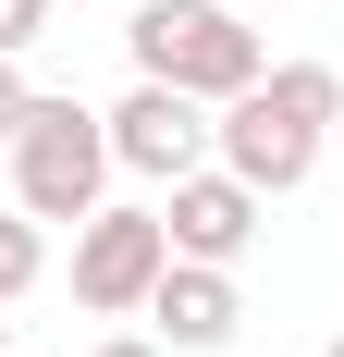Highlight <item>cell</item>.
Returning a JSON list of instances; mask_svg holds the SVG:
<instances>
[{"mask_svg": "<svg viewBox=\"0 0 344 357\" xmlns=\"http://www.w3.org/2000/svg\"><path fill=\"white\" fill-rule=\"evenodd\" d=\"M234 13H271V0H234Z\"/></svg>", "mask_w": 344, "mask_h": 357, "instance_id": "cell-12", "label": "cell"}, {"mask_svg": "<svg viewBox=\"0 0 344 357\" xmlns=\"http://www.w3.org/2000/svg\"><path fill=\"white\" fill-rule=\"evenodd\" d=\"M160 271H172V222L160 210H86L74 222V296H86V308L123 321V308H148Z\"/></svg>", "mask_w": 344, "mask_h": 357, "instance_id": "cell-4", "label": "cell"}, {"mask_svg": "<svg viewBox=\"0 0 344 357\" xmlns=\"http://www.w3.org/2000/svg\"><path fill=\"white\" fill-rule=\"evenodd\" d=\"M25 99H37V86H25V62H0V148H13V123H25Z\"/></svg>", "mask_w": 344, "mask_h": 357, "instance_id": "cell-10", "label": "cell"}, {"mask_svg": "<svg viewBox=\"0 0 344 357\" xmlns=\"http://www.w3.org/2000/svg\"><path fill=\"white\" fill-rule=\"evenodd\" d=\"M148 321H160L172 345H234L246 296H234V271H221V259H172L160 284H148Z\"/></svg>", "mask_w": 344, "mask_h": 357, "instance_id": "cell-7", "label": "cell"}, {"mask_svg": "<svg viewBox=\"0 0 344 357\" xmlns=\"http://www.w3.org/2000/svg\"><path fill=\"white\" fill-rule=\"evenodd\" d=\"M258 210H271V197H258V185H246V173H209V160H197V173H185V185H172V259H221V271H234V259H246V234H258Z\"/></svg>", "mask_w": 344, "mask_h": 357, "instance_id": "cell-6", "label": "cell"}, {"mask_svg": "<svg viewBox=\"0 0 344 357\" xmlns=\"http://www.w3.org/2000/svg\"><path fill=\"white\" fill-rule=\"evenodd\" d=\"M332 357H344V333H332Z\"/></svg>", "mask_w": 344, "mask_h": 357, "instance_id": "cell-14", "label": "cell"}, {"mask_svg": "<svg viewBox=\"0 0 344 357\" xmlns=\"http://www.w3.org/2000/svg\"><path fill=\"white\" fill-rule=\"evenodd\" d=\"M111 123V173H148V185H185L209 160V99H185V86H148L136 74V99L99 111Z\"/></svg>", "mask_w": 344, "mask_h": 357, "instance_id": "cell-5", "label": "cell"}, {"mask_svg": "<svg viewBox=\"0 0 344 357\" xmlns=\"http://www.w3.org/2000/svg\"><path fill=\"white\" fill-rule=\"evenodd\" d=\"M123 13H136V0H123Z\"/></svg>", "mask_w": 344, "mask_h": 357, "instance_id": "cell-15", "label": "cell"}, {"mask_svg": "<svg viewBox=\"0 0 344 357\" xmlns=\"http://www.w3.org/2000/svg\"><path fill=\"white\" fill-rule=\"evenodd\" d=\"M111 185V123L74 99H25V123H13V210L25 222H86Z\"/></svg>", "mask_w": 344, "mask_h": 357, "instance_id": "cell-3", "label": "cell"}, {"mask_svg": "<svg viewBox=\"0 0 344 357\" xmlns=\"http://www.w3.org/2000/svg\"><path fill=\"white\" fill-rule=\"evenodd\" d=\"M0 357H13V321H0Z\"/></svg>", "mask_w": 344, "mask_h": 357, "instance_id": "cell-13", "label": "cell"}, {"mask_svg": "<svg viewBox=\"0 0 344 357\" xmlns=\"http://www.w3.org/2000/svg\"><path fill=\"white\" fill-rule=\"evenodd\" d=\"M344 123V74L332 62H271L246 99H221L209 148H221V173H246L258 197H295L320 173V136Z\"/></svg>", "mask_w": 344, "mask_h": 357, "instance_id": "cell-1", "label": "cell"}, {"mask_svg": "<svg viewBox=\"0 0 344 357\" xmlns=\"http://www.w3.org/2000/svg\"><path fill=\"white\" fill-rule=\"evenodd\" d=\"M86 357H160V345H136V333H111V345H86Z\"/></svg>", "mask_w": 344, "mask_h": 357, "instance_id": "cell-11", "label": "cell"}, {"mask_svg": "<svg viewBox=\"0 0 344 357\" xmlns=\"http://www.w3.org/2000/svg\"><path fill=\"white\" fill-rule=\"evenodd\" d=\"M37 271H49V234H37L25 210H0V308H13V296H25Z\"/></svg>", "mask_w": 344, "mask_h": 357, "instance_id": "cell-8", "label": "cell"}, {"mask_svg": "<svg viewBox=\"0 0 344 357\" xmlns=\"http://www.w3.org/2000/svg\"><path fill=\"white\" fill-rule=\"evenodd\" d=\"M37 37H49V0H0V62H25Z\"/></svg>", "mask_w": 344, "mask_h": 357, "instance_id": "cell-9", "label": "cell"}, {"mask_svg": "<svg viewBox=\"0 0 344 357\" xmlns=\"http://www.w3.org/2000/svg\"><path fill=\"white\" fill-rule=\"evenodd\" d=\"M148 86H185V99H246L258 86V25H246L234 0H136V25H123Z\"/></svg>", "mask_w": 344, "mask_h": 357, "instance_id": "cell-2", "label": "cell"}]
</instances>
